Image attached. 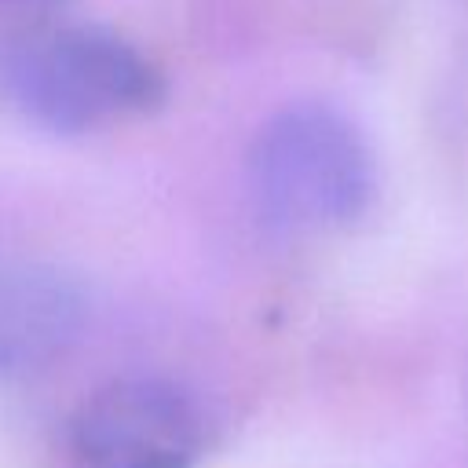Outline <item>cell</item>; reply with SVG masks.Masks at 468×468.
Segmentation results:
<instances>
[{
    "label": "cell",
    "mask_w": 468,
    "mask_h": 468,
    "mask_svg": "<svg viewBox=\"0 0 468 468\" xmlns=\"http://www.w3.org/2000/svg\"><path fill=\"white\" fill-rule=\"evenodd\" d=\"M0 95L51 135H91L161 106V69L106 26L62 22L15 37L0 55Z\"/></svg>",
    "instance_id": "6da1fadb"
},
{
    "label": "cell",
    "mask_w": 468,
    "mask_h": 468,
    "mask_svg": "<svg viewBox=\"0 0 468 468\" xmlns=\"http://www.w3.org/2000/svg\"><path fill=\"white\" fill-rule=\"evenodd\" d=\"M249 190L278 230H336L373 201V150L344 110L318 99L289 102L252 139Z\"/></svg>",
    "instance_id": "7a4b0ae2"
},
{
    "label": "cell",
    "mask_w": 468,
    "mask_h": 468,
    "mask_svg": "<svg viewBox=\"0 0 468 468\" xmlns=\"http://www.w3.org/2000/svg\"><path fill=\"white\" fill-rule=\"evenodd\" d=\"M208 420L194 391L165 377H124L91 391L66 428L73 468H194Z\"/></svg>",
    "instance_id": "3957f363"
},
{
    "label": "cell",
    "mask_w": 468,
    "mask_h": 468,
    "mask_svg": "<svg viewBox=\"0 0 468 468\" xmlns=\"http://www.w3.org/2000/svg\"><path fill=\"white\" fill-rule=\"evenodd\" d=\"M88 300L73 278L40 263L0 267V377H26L62 358L84 329Z\"/></svg>",
    "instance_id": "277c9868"
},
{
    "label": "cell",
    "mask_w": 468,
    "mask_h": 468,
    "mask_svg": "<svg viewBox=\"0 0 468 468\" xmlns=\"http://www.w3.org/2000/svg\"><path fill=\"white\" fill-rule=\"evenodd\" d=\"M37 4H48V0H0V7H37Z\"/></svg>",
    "instance_id": "5b68a950"
}]
</instances>
